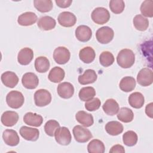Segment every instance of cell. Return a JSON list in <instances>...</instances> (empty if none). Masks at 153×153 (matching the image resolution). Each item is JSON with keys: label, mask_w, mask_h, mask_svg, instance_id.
Returning <instances> with one entry per match:
<instances>
[{"label": "cell", "mask_w": 153, "mask_h": 153, "mask_svg": "<svg viewBox=\"0 0 153 153\" xmlns=\"http://www.w3.org/2000/svg\"><path fill=\"white\" fill-rule=\"evenodd\" d=\"M135 61V56L130 49L124 48L121 50L117 57L118 65L122 68H129L131 67Z\"/></svg>", "instance_id": "cell-1"}, {"label": "cell", "mask_w": 153, "mask_h": 153, "mask_svg": "<svg viewBox=\"0 0 153 153\" xmlns=\"http://www.w3.org/2000/svg\"><path fill=\"white\" fill-rule=\"evenodd\" d=\"M25 102L23 94L16 90L10 91L6 96V102L13 109H18L22 106Z\"/></svg>", "instance_id": "cell-2"}, {"label": "cell", "mask_w": 153, "mask_h": 153, "mask_svg": "<svg viewBox=\"0 0 153 153\" xmlns=\"http://www.w3.org/2000/svg\"><path fill=\"white\" fill-rule=\"evenodd\" d=\"M93 21L97 25H103L110 19V14L107 9L103 7H97L91 13Z\"/></svg>", "instance_id": "cell-3"}, {"label": "cell", "mask_w": 153, "mask_h": 153, "mask_svg": "<svg viewBox=\"0 0 153 153\" xmlns=\"http://www.w3.org/2000/svg\"><path fill=\"white\" fill-rule=\"evenodd\" d=\"M72 132L75 140L79 143L87 142L93 137L88 129L79 125L75 126L73 128Z\"/></svg>", "instance_id": "cell-4"}, {"label": "cell", "mask_w": 153, "mask_h": 153, "mask_svg": "<svg viewBox=\"0 0 153 153\" xmlns=\"http://www.w3.org/2000/svg\"><path fill=\"white\" fill-rule=\"evenodd\" d=\"M114 36V32L112 28L108 26H103L99 28L96 32L97 40L102 44L110 42Z\"/></svg>", "instance_id": "cell-5"}, {"label": "cell", "mask_w": 153, "mask_h": 153, "mask_svg": "<svg viewBox=\"0 0 153 153\" xmlns=\"http://www.w3.org/2000/svg\"><path fill=\"white\" fill-rule=\"evenodd\" d=\"M34 100L37 106H47L51 101V93L45 89L38 90L34 93Z\"/></svg>", "instance_id": "cell-6"}, {"label": "cell", "mask_w": 153, "mask_h": 153, "mask_svg": "<svg viewBox=\"0 0 153 153\" xmlns=\"http://www.w3.org/2000/svg\"><path fill=\"white\" fill-rule=\"evenodd\" d=\"M54 137L56 141L62 145H68L72 139L71 132L66 127L58 128L54 133Z\"/></svg>", "instance_id": "cell-7"}, {"label": "cell", "mask_w": 153, "mask_h": 153, "mask_svg": "<svg viewBox=\"0 0 153 153\" xmlns=\"http://www.w3.org/2000/svg\"><path fill=\"white\" fill-rule=\"evenodd\" d=\"M137 81L139 85L143 87L152 84L153 82L152 70L148 68H142L137 75Z\"/></svg>", "instance_id": "cell-8"}, {"label": "cell", "mask_w": 153, "mask_h": 153, "mask_svg": "<svg viewBox=\"0 0 153 153\" xmlns=\"http://www.w3.org/2000/svg\"><path fill=\"white\" fill-rule=\"evenodd\" d=\"M70 57V51L65 47H59L56 48L53 53V59L54 61L59 65L66 63L69 60Z\"/></svg>", "instance_id": "cell-9"}, {"label": "cell", "mask_w": 153, "mask_h": 153, "mask_svg": "<svg viewBox=\"0 0 153 153\" xmlns=\"http://www.w3.org/2000/svg\"><path fill=\"white\" fill-rule=\"evenodd\" d=\"M57 20L61 26L66 27L74 26L76 22V16L69 11H63L60 13Z\"/></svg>", "instance_id": "cell-10"}, {"label": "cell", "mask_w": 153, "mask_h": 153, "mask_svg": "<svg viewBox=\"0 0 153 153\" xmlns=\"http://www.w3.org/2000/svg\"><path fill=\"white\" fill-rule=\"evenodd\" d=\"M59 96L63 99H69L74 93L73 85L68 82H63L59 84L57 88Z\"/></svg>", "instance_id": "cell-11"}, {"label": "cell", "mask_w": 153, "mask_h": 153, "mask_svg": "<svg viewBox=\"0 0 153 153\" xmlns=\"http://www.w3.org/2000/svg\"><path fill=\"white\" fill-rule=\"evenodd\" d=\"M19 132L23 138L29 141H36L39 136L38 129L27 126H22L20 128Z\"/></svg>", "instance_id": "cell-12"}, {"label": "cell", "mask_w": 153, "mask_h": 153, "mask_svg": "<svg viewBox=\"0 0 153 153\" xmlns=\"http://www.w3.org/2000/svg\"><path fill=\"white\" fill-rule=\"evenodd\" d=\"M22 83L26 88L35 89L39 84V79L34 73L27 72L22 76Z\"/></svg>", "instance_id": "cell-13"}, {"label": "cell", "mask_w": 153, "mask_h": 153, "mask_svg": "<svg viewBox=\"0 0 153 153\" xmlns=\"http://www.w3.org/2000/svg\"><path fill=\"white\" fill-rule=\"evenodd\" d=\"M3 140L7 145L17 146L20 142L19 136L16 131L12 129H6L2 134Z\"/></svg>", "instance_id": "cell-14"}, {"label": "cell", "mask_w": 153, "mask_h": 153, "mask_svg": "<svg viewBox=\"0 0 153 153\" xmlns=\"http://www.w3.org/2000/svg\"><path fill=\"white\" fill-rule=\"evenodd\" d=\"M92 36L91 29L87 26L80 25L75 30V36L81 42H87Z\"/></svg>", "instance_id": "cell-15"}, {"label": "cell", "mask_w": 153, "mask_h": 153, "mask_svg": "<svg viewBox=\"0 0 153 153\" xmlns=\"http://www.w3.org/2000/svg\"><path fill=\"white\" fill-rule=\"evenodd\" d=\"M33 58V50L28 47L22 48L18 53L17 60L22 65H29Z\"/></svg>", "instance_id": "cell-16"}, {"label": "cell", "mask_w": 153, "mask_h": 153, "mask_svg": "<svg viewBox=\"0 0 153 153\" xmlns=\"http://www.w3.org/2000/svg\"><path fill=\"white\" fill-rule=\"evenodd\" d=\"M1 81L5 86L14 88L19 82V78L14 72L7 71L1 75Z\"/></svg>", "instance_id": "cell-17"}, {"label": "cell", "mask_w": 153, "mask_h": 153, "mask_svg": "<svg viewBox=\"0 0 153 153\" xmlns=\"http://www.w3.org/2000/svg\"><path fill=\"white\" fill-rule=\"evenodd\" d=\"M18 120L19 115L15 111H5L1 116V122L7 127H12L14 126L17 123Z\"/></svg>", "instance_id": "cell-18"}, {"label": "cell", "mask_w": 153, "mask_h": 153, "mask_svg": "<svg viewBox=\"0 0 153 153\" xmlns=\"http://www.w3.org/2000/svg\"><path fill=\"white\" fill-rule=\"evenodd\" d=\"M37 20V16L33 12H25L20 14L17 19L18 23L23 26H31Z\"/></svg>", "instance_id": "cell-19"}, {"label": "cell", "mask_w": 153, "mask_h": 153, "mask_svg": "<svg viewBox=\"0 0 153 153\" xmlns=\"http://www.w3.org/2000/svg\"><path fill=\"white\" fill-rule=\"evenodd\" d=\"M23 121L29 126L39 127L42 124L43 118L40 115L29 112L24 115Z\"/></svg>", "instance_id": "cell-20"}, {"label": "cell", "mask_w": 153, "mask_h": 153, "mask_svg": "<svg viewBox=\"0 0 153 153\" xmlns=\"http://www.w3.org/2000/svg\"><path fill=\"white\" fill-rule=\"evenodd\" d=\"M37 25L39 28L41 30H50L55 27L56 22L53 17L48 16H45L39 19Z\"/></svg>", "instance_id": "cell-21"}, {"label": "cell", "mask_w": 153, "mask_h": 153, "mask_svg": "<svg viewBox=\"0 0 153 153\" xmlns=\"http://www.w3.org/2000/svg\"><path fill=\"white\" fill-rule=\"evenodd\" d=\"M76 121L85 127H90L94 123L93 117L91 114H88L84 111H78L75 115Z\"/></svg>", "instance_id": "cell-22"}, {"label": "cell", "mask_w": 153, "mask_h": 153, "mask_svg": "<svg viewBox=\"0 0 153 153\" xmlns=\"http://www.w3.org/2000/svg\"><path fill=\"white\" fill-rule=\"evenodd\" d=\"M97 78L96 72L93 69H87L82 75L78 76V82L82 85H86L94 82Z\"/></svg>", "instance_id": "cell-23"}, {"label": "cell", "mask_w": 153, "mask_h": 153, "mask_svg": "<svg viewBox=\"0 0 153 153\" xmlns=\"http://www.w3.org/2000/svg\"><path fill=\"white\" fill-rule=\"evenodd\" d=\"M96 53L91 47H85L82 48L79 53V57L85 63H90L95 59Z\"/></svg>", "instance_id": "cell-24"}, {"label": "cell", "mask_w": 153, "mask_h": 153, "mask_svg": "<svg viewBox=\"0 0 153 153\" xmlns=\"http://www.w3.org/2000/svg\"><path fill=\"white\" fill-rule=\"evenodd\" d=\"M102 108L105 114L111 116L117 114L120 109L118 103L113 99L106 100L102 106Z\"/></svg>", "instance_id": "cell-25"}, {"label": "cell", "mask_w": 153, "mask_h": 153, "mask_svg": "<svg viewBox=\"0 0 153 153\" xmlns=\"http://www.w3.org/2000/svg\"><path fill=\"white\" fill-rule=\"evenodd\" d=\"M128 103L134 108H141L145 103L144 96L140 92L133 93L128 97Z\"/></svg>", "instance_id": "cell-26"}, {"label": "cell", "mask_w": 153, "mask_h": 153, "mask_svg": "<svg viewBox=\"0 0 153 153\" xmlns=\"http://www.w3.org/2000/svg\"><path fill=\"white\" fill-rule=\"evenodd\" d=\"M65 71L58 66H55L50 71L48 78V79L54 83H57L61 82L65 78Z\"/></svg>", "instance_id": "cell-27"}, {"label": "cell", "mask_w": 153, "mask_h": 153, "mask_svg": "<svg viewBox=\"0 0 153 153\" xmlns=\"http://www.w3.org/2000/svg\"><path fill=\"white\" fill-rule=\"evenodd\" d=\"M124 128L121 123L117 121L108 122L105 125V130L112 136H117L123 131Z\"/></svg>", "instance_id": "cell-28"}, {"label": "cell", "mask_w": 153, "mask_h": 153, "mask_svg": "<svg viewBox=\"0 0 153 153\" xmlns=\"http://www.w3.org/2000/svg\"><path fill=\"white\" fill-rule=\"evenodd\" d=\"M120 89L124 92H130L133 90L136 87L135 79L132 76H124L120 82Z\"/></svg>", "instance_id": "cell-29"}, {"label": "cell", "mask_w": 153, "mask_h": 153, "mask_svg": "<svg viewBox=\"0 0 153 153\" xmlns=\"http://www.w3.org/2000/svg\"><path fill=\"white\" fill-rule=\"evenodd\" d=\"M50 62L44 56H39L35 59V68L37 72L39 73L46 72L50 68Z\"/></svg>", "instance_id": "cell-30"}, {"label": "cell", "mask_w": 153, "mask_h": 153, "mask_svg": "<svg viewBox=\"0 0 153 153\" xmlns=\"http://www.w3.org/2000/svg\"><path fill=\"white\" fill-rule=\"evenodd\" d=\"M118 119L123 123H130L133 121L134 114L130 109L127 107H123L119 109L117 114Z\"/></svg>", "instance_id": "cell-31"}, {"label": "cell", "mask_w": 153, "mask_h": 153, "mask_svg": "<svg viewBox=\"0 0 153 153\" xmlns=\"http://www.w3.org/2000/svg\"><path fill=\"white\" fill-rule=\"evenodd\" d=\"M134 27L139 31L146 30L149 26L148 20L141 14L136 15L133 20Z\"/></svg>", "instance_id": "cell-32"}, {"label": "cell", "mask_w": 153, "mask_h": 153, "mask_svg": "<svg viewBox=\"0 0 153 153\" xmlns=\"http://www.w3.org/2000/svg\"><path fill=\"white\" fill-rule=\"evenodd\" d=\"M33 4L35 8L41 13H47L53 8V2L51 0H35Z\"/></svg>", "instance_id": "cell-33"}, {"label": "cell", "mask_w": 153, "mask_h": 153, "mask_svg": "<svg viewBox=\"0 0 153 153\" xmlns=\"http://www.w3.org/2000/svg\"><path fill=\"white\" fill-rule=\"evenodd\" d=\"M89 153H103L105 150L104 143L100 140L93 139L87 145Z\"/></svg>", "instance_id": "cell-34"}, {"label": "cell", "mask_w": 153, "mask_h": 153, "mask_svg": "<svg viewBox=\"0 0 153 153\" xmlns=\"http://www.w3.org/2000/svg\"><path fill=\"white\" fill-rule=\"evenodd\" d=\"M78 96L81 100L87 102L96 96V91L92 87H85L79 90Z\"/></svg>", "instance_id": "cell-35"}, {"label": "cell", "mask_w": 153, "mask_h": 153, "mask_svg": "<svg viewBox=\"0 0 153 153\" xmlns=\"http://www.w3.org/2000/svg\"><path fill=\"white\" fill-rule=\"evenodd\" d=\"M137 135L132 130H129L124 133L123 135V141L124 143L128 146L135 145L137 142Z\"/></svg>", "instance_id": "cell-36"}, {"label": "cell", "mask_w": 153, "mask_h": 153, "mask_svg": "<svg viewBox=\"0 0 153 153\" xmlns=\"http://www.w3.org/2000/svg\"><path fill=\"white\" fill-rule=\"evenodd\" d=\"M140 12L143 16L152 17L153 16V1L152 0H146L143 1L140 8Z\"/></svg>", "instance_id": "cell-37"}, {"label": "cell", "mask_w": 153, "mask_h": 153, "mask_svg": "<svg viewBox=\"0 0 153 153\" xmlns=\"http://www.w3.org/2000/svg\"><path fill=\"white\" fill-rule=\"evenodd\" d=\"M100 63L104 67H108L114 62V55L109 51H103L99 56Z\"/></svg>", "instance_id": "cell-38"}, {"label": "cell", "mask_w": 153, "mask_h": 153, "mask_svg": "<svg viewBox=\"0 0 153 153\" xmlns=\"http://www.w3.org/2000/svg\"><path fill=\"white\" fill-rule=\"evenodd\" d=\"M60 127L59 123L54 120H50L46 122L44 126V130L46 134L50 136H54V133L56 130Z\"/></svg>", "instance_id": "cell-39"}, {"label": "cell", "mask_w": 153, "mask_h": 153, "mask_svg": "<svg viewBox=\"0 0 153 153\" xmlns=\"http://www.w3.org/2000/svg\"><path fill=\"white\" fill-rule=\"evenodd\" d=\"M125 7V3L122 0H111L109 2V8L111 11L115 14L121 13Z\"/></svg>", "instance_id": "cell-40"}, {"label": "cell", "mask_w": 153, "mask_h": 153, "mask_svg": "<svg viewBox=\"0 0 153 153\" xmlns=\"http://www.w3.org/2000/svg\"><path fill=\"white\" fill-rule=\"evenodd\" d=\"M100 105L101 102L100 99L97 97H95L87 101L85 103V108L89 111H94L100 108Z\"/></svg>", "instance_id": "cell-41"}, {"label": "cell", "mask_w": 153, "mask_h": 153, "mask_svg": "<svg viewBox=\"0 0 153 153\" xmlns=\"http://www.w3.org/2000/svg\"><path fill=\"white\" fill-rule=\"evenodd\" d=\"M55 2L58 7L65 8L69 7L71 5L72 1V0H56Z\"/></svg>", "instance_id": "cell-42"}, {"label": "cell", "mask_w": 153, "mask_h": 153, "mask_svg": "<svg viewBox=\"0 0 153 153\" xmlns=\"http://www.w3.org/2000/svg\"><path fill=\"white\" fill-rule=\"evenodd\" d=\"M109 152L112 153V152H122L124 153L125 152V149L124 148V147L121 145H114L111 149L109 150Z\"/></svg>", "instance_id": "cell-43"}, {"label": "cell", "mask_w": 153, "mask_h": 153, "mask_svg": "<svg viewBox=\"0 0 153 153\" xmlns=\"http://www.w3.org/2000/svg\"><path fill=\"white\" fill-rule=\"evenodd\" d=\"M152 105L153 103L151 102L148 104L145 108V113L151 118H152Z\"/></svg>", "instance_id": "cell-44"}]
</instances>
